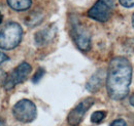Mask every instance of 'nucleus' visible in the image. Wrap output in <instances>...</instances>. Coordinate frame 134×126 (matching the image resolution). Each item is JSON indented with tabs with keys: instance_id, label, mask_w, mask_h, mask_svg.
Returning a JSON list of instances; mask_svg holds the SVG:
<instances>
[{
	"instance_id": "obj_1",
	"label": "nucleus",
	"mask_w": 134,
	"mask_h": 126,
	"mask_svg": "<svg viewBox=\"0 0 134 126\" xmlns=\"http://www.w3.org/2000/svg\"><path fill=\"white\" fill-rule=\"evenodd\" d=\"M132 80V67L123 56L114 58L108 65L106 73V89L111 99H124L129 93Z\"/></svg>"
},
{
	"instance_id": "obj_2",
	"label": "nucleus",
	"mask_w": 134,
	"mask_h": 126,
	"mask_svg": "<svg viewBox=\"0 0 134 126\" xmlns=\"http://www.w3.org/2000/svg\"><path fill=\"white\" fill-rule=\"evenodd\" d=\"M23 29L16 22H8L0 27V48L10 50L20 44Z\"/></svg>"
},
{
	"instance_id": "obj_3",
	"label": "nucleus",
	"mask_w": 134,
	"mask_h": 126,
	"mask_svg": "<svg viewBox=\"0 0 134 126\" xmlns=\"http://www.w3.org/2000/svg\"><path fill=\"white\" fill-rule=\"evenodd\" d=\"M70 35L77 48L87 52L91 48V33L76 16H70Z\"/></svg>"
},
{
	"instance_id": "obj_4",
	"label": "nucleus",
	"mask_w": 134,
	"mask_h": 126,
	"mask_svg": "<svg viewBox=\"0 0 134 126\" xmlns=\"http://www.w3.org/2000/svg\"><path fill=\"white\" fill-rule=\"evenodd\" d=\"M116 0H97L96 3L89 9L88 16L94 21L105 23L114 12Z\"/></svg>"
},
{
	"instance_id": "obj_5",
	"label": "nucleus",
	"mask_w": 134,
	"mask_h": 126,
	"mask_svg": "<svg viewBox=\"0 0 134 126\" xmlns=\"http://www.w3.org/2000/svg\"><path fill=\"white\" fill-rule=\"evenodd\" d=\"M14 117L22 123H30L37 116L36 106L29 99H21L13 107Z\"/></svg>"
},
{
	"instance_id": "obj_6",
	"label": "nucleus",
	"mask_w": 134,
	"mask_h": 126,
	"mask_svg": "<svg viewBox=\"0 0 134 126\" xmlns=\"http://www.w3.org/2000/svg\"><path fill=\"white\" fill-rule=\"evenodd\" d=\"M31 70H32V68L28 63H26V62L21 63L13 72H10L6 76V79L3 84L4 88L6 90H10L16 85L24 82L29 76V74L31 73Z\"/></svg>"
},
{
	"instance_id": "obj_7",
	"label": "nucleus",
	"mask_w": 134,
	"mask_h": 126,
	"mask_svg": "<svg viewBox=\"0 0 134 126\" xmlns=\"http://www.w3.org/2000/svg\"><path fill=\"white\" fill-rule=\"evenodd\" d=\"M95 104L94 97H86L80 104H77L67 116V122L70 126H77L84 119L88 110Z\"/></svg>"
},
{
	"instance_id": "obj_8",
	"label": "nucleus",
	"mask_w": 134,
	"mask_h": 126,
	"mask_svg": "<svg viewBox=\"0 0 134 126\" xmlns=\"http://www.w3.org/2000/svg\"><path fill=\"white\" fill-rule=\"evenodd\" d=\"M105 80H106V72L103 69H99L89 79V81L86 84V88L90 92H96L103 86Z\"/></svg>"
},
{
	"instance_id": "obj_9",
	"label": "nucleus",
	"mask_w": 134,
	"mask_h": 126,
	"mask_svg": "<svg viewBox=\"0 0 134 126\" xmlns=\"http://www.w3.org/2000/svg\"><path fill=\"white\" fill-rule=\"evenodd\" d=\"M55 34H56V28L53 26L47 27V28L38 31L34 36V40H35L36 45L37 46H43V45L48 44L49 42L53 40V38L55 37Z\"/></svg>"
},
{
	"instance_id": "obj_10",
	"label": "nucleus",
	"mask_w": 134,
	"mask_h": 126,
	"mask_svg": "<svg viewBox=\"0 0 134 126\" xmlns=\"http://www.w3.org/2000/svg\"><path fill=\"white\" fill-rule=\"evenodd\" d=\"M7 4L16 11H24L31 7L32 0H7Z\"/></svg>"
},
{
	"instance_id": "obj_11",
	"label": "nucleus",
	"mask_w": 134,
	"mask_h": 126,
	"mask_svg": "<svg viewBox=\"0 0 134 126\" xmlns=\"http://www.w3.org/2000/svg\"><path fill=\"white\" fill-rule=\"evenodd\" d=\"M43 20V15L41 11L39 10H33L29 16L26 17L25 20V24L29 27H35V26H38Z\"/></svg>"
},
{
	"instance_id": "obj_12",
	"label": "nucleus",
	"mask_w": 134,
	"mask_h": 126,
	"mask_svg": "<svg viewBox=\"0 0 134 126\" xmlns=\"http://www.w3.org/2000/svg\"><path fill=\"white\" fill-rule=\"evenodd\" d=\"M106 113L104 111H96L92 114L91 116V121L93 123H100L101 121H103V119L105 118Z\"/></svg>"
},
{
	"instance_id": "obj_13",
	"label": "nucleus",
	"mask_w": 134,
	"mask_h": 126,
	"mask_svg": "<svg viewBox=\"0 0 134 126\" xmlns=\"http://www.w3.org/2000/svg\"><path fill=\"white\" fill-rule=\"evenodd\" d=\"M46 74V71H44V69H42V68H39L37 71H36V73L34 74L33 78H32V82L33 83H38L41 78L43 77V75Z\"/></svg>"
},
{
	"instance_id": "obj_14",
	"label": "nucleus",
	"mask_w": 134,
	"mask_h": 126,
	"mask_svg": "<svg viewBox=\"0 0 134 126\" xmlns=\"http://www.w3.org/2000/svg\"><path fill=\"white\" fill-rule=\"evenodd\" d=\"M120 4L126 8H131L134 6V0H119Z\"/></svg>"
},
{
	"instance_id": "obj_15",
	"label": "nucleus",
	"mask_w": 134,
	"mask_h": 126,
	"mask_svg": "<svg viewBox=\"0 0 134 126\" xmlns=\"http://www.w3.org/2000/svg\"><path fill=\"white\" fill-rule=\"evenodd\" d=\"M110 126H127V123L123 119H117L110 124Z\"/></svg>"
},
{
	"instance_id": "obj_16",
	"label": "nucleus",
	"mask_w": 134,
	"mask_h": 126,
	"mask_svg": "<svg viewBox=\"0 0 134 126\" xmlns=\"http://www.w3.org/2000/svg\"><path fill=\"white\" fill-rule=\"evenodd\" d=\"M8 60V56L5 54V52H3L2 48H0V65L3 64L4 62H6Z\"/></svg>"
},
{
	"instance_id": "obj_17",
	"label": "nucleus",
	"mask_w": 134,
	"mask_h": 126,
	"mask_svg": "<svg viewBox=\"0 0 134 126\" xmlns=\"http://www.w3.org/2000/svg\"><path fill=\"white\" fill-rule=\"evenodd\" d=\"M129 103H130V105H131L132 107H134V93H132L131 96H130V98H129Z\"/></svg>"
},
{
	"instance_id": "obj_18",
	"label": "nucleus",
	"mask_w": 134,
	"mask_h": 126,
	"mask_svg": "<svg viewBox=\"0 0 134 126\" xmlns=\"http://www.w3.org/2000/svg\"><path fill=\"white\" fill-rule=\"evenodd\" d=\"M0 126H5V123H4V121L2 119H0Z\"/></svg>"
},
{
	"instance_id": "obj_19",
	"label": "nucleus",
	"mask_w": 134,
	"mask_h": 126,
	"mask_svg": "<svg viewBox=\"0 0 134 126\" xmlns=\"http://www.w3.org/2000/svg\"><path fill=\"white\" fill-rule=\"evenodd\" d=\"M2 21H3V16H2V14L0 12V24L2 23Z\"/></svg>"
},
{
	"instance_id": "obj_20",
	"label": "nucleus",
	"mask_w": 134,
	"mask_h": 126,
	"mask_svg": "<svg viewBox=\"0 0 134 126\" xmlns=\"http://www.w3.org/2000/svg\"><path fill=\"white\" fill-rule=\"evenodd\" d=\"M132 26H133V28H134V14H133V16H132Z\"/></svg>"
}]
</instances>
